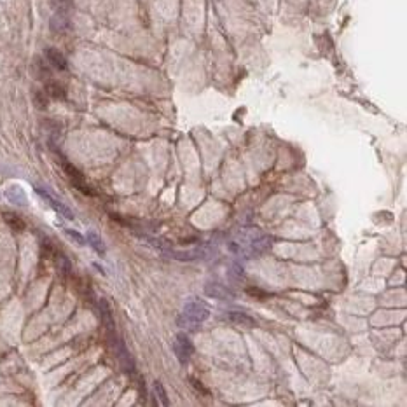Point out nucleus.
Masks as SVG:
<instances>
[{"label":"nucleus","mask_w":407,"mask_h":407,"mask_svg":"<svg viewBox=\"0 0 407 407\" xmlns=\"http://www.w3.org/2000/svg\"><path fill=\"white\" fill-rule=\"evenodd\" d=\"M208 316H210V309L206 308V304H203L201 301H189L184 306V311L177 318V324L184 328H197V325L205 322Z\"/></svg>","instance_id":"obj_1"},{"label":"nucleus","mask_w":407,"mask_h":407,"mask_svg":"<svg viewBox=\"0 0 407 407\" xmlns=\"http://www.w3.org/2000/svg\"><path fill=\"white\" fill-rule=\"evenodd\" d=\"M269 246V238L260 234V232H255V234H243V240H236L232 241L229 248L236 254H248V255H255V254H262L264 250Z\"/></svg>","instance_id":"obj_2"},{"label":"nucleus","mask_w":407,"mask_h":407,"mask_svg":"<svg viewBox=\"0 0 407 407\" xmlns=\"http://www.w3.org/2000/svg\"><path fill=\"white\" fill-rule=\"evenodd\" d=\"M62 166H63V170H65L66 177L70 179L72 185H74L77 191H81V193L86 194V196H97V193H95V191L89 187L88 182H86L84 175L74 166V164H70V163H66V161H62Z\"/></svg>","instance_id":"obj_3"},{"label":"nucleus","mask_w":407,"mask_h":407,"mask_svg":"<svg viewBox=\"0 0 407 407\" xmlns=\"http://www.w3.org/2000/svg\"><path fill=\"white\" fill-rule=\"evenodd\" d=\"M194 351V346L193 342H191V339H189L187 334L180 332L177 334L175 341H173V353H175V357L179 358L180 363H187L189 358H191V355H193Z\"/></svg>","instance_id":"obj_4"},{"label":"nucleus","mask_w":407,"mask_h":407,"mask_svg":"<svg viewBox=\"0 0 407 407\" xmlns=\"http://www.w3.org/2000/svg\"><path fill=\"white\" fill-rule=\"evenodd\" d=\"M35 191H37V194L42 197V199H46V201L51 205V208H53V210L56 212L58 215H62V217H65V219H68V220H74V212H72L68 206L63 205L62 201H58L56 197H53L51 194L48 193V191H44V189L35 187Z\"/></svg>","instance_id":"obj_5"},{"label":"nucleus","mask_w":407,"mask_h":407,"mask_svg":"<svg viewBox=\"0 0 407 407\" xmlns=\"http://www.w3.org/2000/svg\"><path fill=\"white\" fill-rule=\"evenodd\" d=\"M44 56H46V62L53 66V68H56V70L63 72V70H66V68H68L66 58L63 56V54L60 53L56 48H46L44 49Z\"/></svg>","instance_id":"obj_6"},{"label":"nucleus","mask_w":407,"mask_h":407,"mask_svg":"<svg viewBox=\"0 0 407 407\" xmlns=\"http://www.w3.org/2000/svg\"><path fill=\"white\" fill-rule=\"evenodd\" d=\"M226 320L231 322L232 325H236V327H245V328L257 327V322H255L252 316L245 315V313H238V311H231V313H228V315H226Z\"/></svg>","instance_id":"obj_7"},{"label":"nucleus","mask_w":407,"mask_h":407,"mask_svg":"<svg viewBox=\"0 0 407 407\" xmlns=\"http://www.w3.org/2000/svg\"><path fill=\"white\" fill-rule=\"evenodd\" d=\"M49 27L54 33H65V32L70 30V19H68V14L65 13H54L51 21H49Z\"/></svg>","instance_id":"obj_8"},{"label":"nucleus","mask_w":407,"mask_h":407,"mask_svg":"<svg viewBox=\"0 0 407 407\" xmlns=\"http://www.w3.org/2000/svg\"><path fill=\"white\" fill-rule=\"evenodd\" d=\"M205 292L206 295H210V297H215V299H234V292L229 290L226 285H220V283H208L205 287Z\"/></svg>","instance_id":"obj_9"},{"label":"nucleus","mask_w":407,"mask_h":407,"mask_svg":"<svg viewBox=\"0 0 407 407\" xmlns=\"http://www.w3.org/2000/svg\"><path fill=\"white\" fill-rule=\"evenodd\" d=\"M115 342H117V358H119V362H121V365H123V369L128 372H133L135 371V363H133V358H131V355H130V351L126 350V346L119 341V339Z\"/></svg>","instance_id":"obj_10"},{"label":"nucleus","mask_w":407,"mask_h":407,"mask_svg":"<svg viewBox=\"0 0 407 407\" xmlns=\"http://www.w3.org/2000/svg\"><path fill=\"white\" fill-rule=\"evenodd\" d=\"M100 311H101V320H103V325L107 327V330H109V334L112 337L115 336L114 334V318H112V313H110V308H109V302L105 301V299H101L100 301Z\"/></svg>","instance_id":"obj_11"},{"label":"nucleus","mask_w":407,"mask_h":407,"mask_svg":"<svg viewBox=\"0 0 407 407\" xmlns=\"http://www.w3.org/2000/svg\"><path fill=\"white\" fill-rule=\"evenodd\" d=\"M46 95L51 98H54V100H65L66 98V91L65 88H63L62 84L56 82V81H48L46 82Z\"/></svg>","instance_id":"obj_12"},{"label":"nucleus","mask_w":407,"mask_h":407,"mask_svg":"<svg viewBox=\"0 0 407 407\" xmlns=\"http://www.w3.org/2000/svg\"><path fill=\"white\" fill-rule=\"evenodd\" d=\"M86 243H89V246H91L98 255H105V245H103V241H101V238L98 236L97 232L89 231L88 236H86Z\"/></svg>","instance_id":"obj_13"},{"label":"nucleus","mask_w":407,"mask_h":407,"mask_svg":"<svg viewBox=\"0 0 407 407\" xmlns=\"http://www.w3.org/2000/svg\"><path fill=\"white\" fill-rule=\"evenodd\" d=\"M5 196L9 197L11 201L13 203H16V205H21V206H25L27 205V197H25V193H23L21 189L18 187V185H13V187L9 189V191H7V193H5Z\"/></svg>","instance_id":"obj_14"},{"label":"nucleus","mask_w":407,"mask_h":407,"mask_svg":"<svg viewBox=\"0 0 407 407\" xmlns=\"http://www.w3.org/2000/svg\"><path fill=\"white\" fill-rule=\"evenodd\" d=\"M4 219H5V222L9 224V228L14 229V231H25V228H27V224L13 213H4Z\"/></svg>","instance_id":"obj_15"},{"label":"nucleus","mask_w":407,"mask_h":407,"mask_svg":"<svg viewBox=\"0 0 407 407\" xmlns=\"http://www.w3.org/2000/svg\"><path fill=\"white\" fill-rule=\"evenodd\" d=\"M51 5L56 13H65L68 14L74 7V0H51Z\"/></svg>","instance_id":"obj_16"},{"label":"nucleus","mask_w":407,"mask_h":407,"mask_svg":"<svg viewBox=\"0 0 407 407\" xmlns=\"http://www.w3.org/2000/svg\"><path fill=\"white\" fill-rule=\"evenodd\" d=\"M154 397L158 398V402L161 404V406H170V400H168L166 391H164L161 383H154Z\"/></svg>","instance_id":"obj_17"},{"label":"nucleus","mask_w":407,"mask_h":407,"mask_svg":"<svg viewBox=\"0 0 407 407\" xmlns=\"http://www.w3.org/2000/svg\"><path fill=\"white\" fill-rule=\"evenodd\" d=\"M35 68H37V77H40V79H49V75H51V70H49L48 66V62H44V60H35Z\"/></svg>","instance_id":"obj_18"},{"label":"nucleus","mask_w":407,"mask_h":407,"mask_svg":"<svg viewBox=\"0 0 407 407\" xmlns=\"http://www.w3.org/2000/svg\"><path fill=\"white\" fill-rule=\"evenodd\" d=\"M65 234H66V236H68V238H72V240H74L75 243H77V245H79V246L88 245V243H86V238H84L82 234H79V232L72 231V229H65Z\"/></svg>","instance_id":"obj_19"},{"label":"nucleus","mask_w":407,"mask_h":407,"mask_svg":"<svg viewBox=\"0 0 407 407\" xmlns=\"http://www.w3.org/2000/svg\"><path fill=\"white\" fill-rule=\"evenodd\" d=\"M35 105L39 107V109H46L48 107V103H49V100H48V95H46V91H37L35 93Z\"/></svg>","instance_id":"obj_20"},{"label":"nucleus","mask_w":407,"mask_h":407,"mask_svg":"<svg viewBox=\"0 0 407 407\" xmlns=\"http://www.w3.org/2000/svg\"><path fill=\"white\" fill-rule=\"evenodd\" d=\"M246 292H248V295H252V297H255V299L259 297L260 301H264V299L269 297V293L264 292L262 289H252V287H250V289H246Z\"/></svg>","instance_id":"obj_21"},{"label":"nucleus","mask_w":407,"mask_h":407,"mask_svg":"<svg viewBox=\"0 0 407 407\" xmlns=\"http://www.w3.org/2000/svg\"><path fill=\"white\" fill-rule=\"evenodd\" d=\"M191 381H193V385H194V386H196V388H197V391H203V393H206V395H208V391H206V390L203 388V386L199 385V383H197L196 379H191Z\"/></svg>","instance_id":"obj_22"}]
</instances>
